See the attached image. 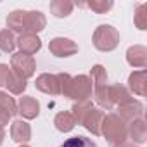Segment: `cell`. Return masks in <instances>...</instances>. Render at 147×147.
<instances>
[{"mask_svg": "<svg viewBox=\"0 0 147 147\" xmlns=\"http://www.w3.org/2000/svg\"><path fill=\"white\" fill-rule=\"evenodd\" d=\"M5 87H7V90H9L11 94L19 95V94H23V92L26 90L28 83H26V80H23V78H19V76L11 75V78H9V82L5 83Z\"/></svg>", "mask_w": 147, "mask_h": 147, "instance_id": "obj_22", "label": "cell"}, {"mask_svg": "<svg viewBox=\"0 0 147 147\" xmlns=\"http://www.w3.org/2000/svg\"><path fill=\"white\" fill-rule=\"evenodd\" d=\"M11 69L14 71V75L23 78V80H28L35 75V69H36V62L33 59V55H28V54H23V52H18L12 55L11 59Z\"/></svg>", "mask_w": 147, "mask_h": 147, "instance_id": "obj_5", "label": "cell"}, {"mask_svg": "<svg viewBox=\"0 0 147 147\" xmlns=\"http://www.w3.org/2000/svg\"><path fill=\"white\" fill-rule=\"evenodd\" d=\"M109 99L113 102V106H121L125 102H128L130 99H133L130 95V92L123 87V85H109Z\"/></svg>", "mask_w": 147, "mask_h": 147, "instance_id": "obj_17", "label": "cell"}, {"mask_svg": "<svg viewBox=\"0 0 147 147\" xmlns=\"http://www.w3.org/2000/svg\"><path fill=\"white\" fill-rule=\"evenodd\" d=\"M119 147H138V145H135V144H123V145H119Z\"/></svg>", "mask_w": 147, "mask_h": 147, "instance_id": "obj_30", "label": "cell"}, {"mask_svg": "<svg viewBox=\"0 0 147 147\" xmlns=\"http://www.w3.org/2000/svg\"><path fill=\"white\" fill-rule=\"evenodd\" d=\"M128 135L131 137V140L135 144H144L147 140V125L142 119H135L128 125Z\"/></svg>", "mask_w": 147, "mask_h": 147, "instance_id": "obj_15", "label": "cell"}, {"mask_svg": "<svg viewBox=\"0 0 147 147\" xmlns=\"http://www.w3.org/2000/svg\"><path fill=\"white\" fill-rule=\"evenodd\" d=\"M19 147H30V145H24V144H23V145H19Z\"/></svg>", "mask_w": 147, "mask_h": 147, "instance_id": "obj_31", "label": "cell"}, {"mask_svg": "<svg viewBox=\"0 0 147 147\" xmlns=\"http://www.w3.org/2000/svg\"><path fill=\"white\" fill-rule=\"evenodd\" d=\"M0 107H2L4 111H7L11 118L18 113V104H16V100H14L9 94H5V92H0Z\"/></svg>", "mask_w": 147, "mask_h": 147, "instance_id": "obj_23", "label": "cell"}, {"mask_svg": "<svg viewBox=\"0 0 147 147\" xmlns=\"http://www.w3.org/2000/svg\"><path fill=\"white\" fill-rule=\"evenodd\" d=\"M59 83H61V94L67 99H73L76 102L88 100L92 97V80L87 75H78L71 76L67 73L57 75Z\"/></svg>", "mask_w": 147, "mask_h": 147, "instance_id": "obj_1", "label": "cell"}, {"mask_svg": "<svg viewBox=\"0 0 147 147\" xmlns=\"http://www.w3.org/2000/svg\"><path fill=\"white\" fill-rule=\"evenodd\" d=\"M11 67L7 64H0V87H5V83L9 82L11 78Z\"/></svg>", "mask_w": 147, "mask_h": 147, "instance_id": "obj_27", "label": "cell"}, {"mask_svg": "<svg viewBox=\"0 0 147 147\" xmlns=\"http://www.w3.org/2000/svg\"><path fill=\"white\" fill-rule=\"evenodd\" d=\"M128 87L133 94L137 95H145L147 94V71L140 69V71H133L128 76Z\"/></svg>", "mask_w": 147, "mask_h": 147, "instance_id": "obj_12", "label": "cell"}, {"mask_svg": "<svg viewBox=\"0 0 147 147\" xmlns=\"http://www.w3.org/2000/svg\"><path fill=\"white\" fill-rule=\"evenodd\" d=\"M11 137L19 144H26L31 140V126L23 119H16L11 125Z\"/></svg>", "mask_w": 147, "mask_h": 147, "instance_id": "obj_14", "label": "cell"}, {"mask_svg": "<svg viewBox=\"0 0 147 147\" xmlns=\"http://www.w3.org/2000/svg\"><path fill=\"white\" fill-rule=\"evenodd\" d=\"M88 9H92L94 12H97V14H106L109 9H113V2L111 0H90V2H87L85 4Z\"/></svg>", "mask_w": 147, "mask_h": 147, "instance_id": "obj_25", "label": "cell"}, {"mask_svg": "<svg viewBox=\"0 0 147 147\" xmlns=\"http://www.w3.org/2000/svg\"><path fill=\"white\" fill-rule=\"evenodd\" d=\"M90 76H92L90 80L94 82L95 88L107 85V71H106V67H104V66H100V64H95V66L92 67V71H90Z\"/></svg>", "mask_w": 147, "mask_h": 147, "instance_id": "obj_19", "label": "cell"}, {"mask_svg": "<svg viewBox=\"0 0 147 147\" xmlns=\"http://www.w3.org/2000/svg\"><path fill=\"white\" fill-rule=\"evenodd\" d=\"M47 19L40 11H24L23 14V33H38L45 30Z\"/></svg>", "mask_w": 147, "mask_h": 147, "instance_id": "obj_6", "label": "cell"}, {"mask_svg": "<svg viewBox=\"0 0 147 147\" xmlns=\"http://www.w3.org/2000/svg\"><path fill=\"white\" fill-rule=\"evenodd\" d=\"M16 49V36L11 30L0 31V50L2 52H12Z\"/></svg>", "mask_w": 147, "mask_h": 147, "instance_id": "obj_20", "label": "cell"}, {"mask_svg": "<svg viewBox=\"0 0 147 147\" xmlns=\"http://www.w3.org/2000/svg\"><path fill=\"white\" fill-rule=\"evenodd\" d=\"M16 45L21 49L23 54L33 55L42 49V40L35 35V33H21L19 38L16 40Z\"/></svg>", "mask_w": 147, "mask_h": 147, "instance_id": "obj_10", "label": "cell"}, {"mask_svg": "<svg viewBox=\"0 0 147 147\" xmlns=\"http://www.w3.org/2000/svg\"><path fill=\"white\" fill-rule=\"evenodd\" d=\"M126 61L131 67H145L147 66V49L144 45H133L126 50Z\"/></svg>", "mask_w": 147, "mask_h": 147, "instance_id": "obj_13", "label": "cell"}, {"mask_svg": "<svg viewBox=\"0 0 147 147\" xmlns=\"http://www.w3.org/2000/svg\"><path fill=\"white\" fill-rule=\"evenodd\" d=\"M94 47L100 52H111L119 45V31L111 24H100L95 28L92 36Z\"/></svg>", "mask_w": 147, "mask_h": 147, "instance_id": "obj_4", "label": "cell"}, {"mask_svg": "<svg viewBox=\"0 0 147 147\" xmlns=\"http://www.w3.org/2000/svg\"><path fill=\"white\" fill-rule=\"evenodd\" d=\"M61 147H97V144L85 135H76V137L67 138Z\"/></svg>", "mask_w": 147, "mask_h": 147, "instance_id": "obj_21", "label": "cell"}, {"mask_svg": "<svg viewBox=\"0 0 147 147\" xmlns=\"http://www.w3.org/2000/svg\"><path fill=\"white\" fill-rule=\"evenodd\" d=\"M49 49L55 57H69V55L78 52V45L75 42L69 38H62V36L52 38L49 43Z\"/></svg>", "mask_w": 147, "mask_h": 147, "instance_id": "obj_8", "label": "cell"}, {"mask_svg": "<svg viewBox=\"0 0 147 147\" xmlns=\"http://www.w3.org/2000/svg\"><path fill=\"white\" fill-rule=\"evenodd\" d=\"M73 2L69 0H54L50 2V12L55 16V18H67L73 11Z\"/></svg>", "mask_w": 147, "mask_h": 147, "instance_id": "obj_18", "label": "cell"}, {"mask_svg": "<svg viewBox=\"0 0 147 147\" xmlns=\"http://www.w3.org/2000/svg\"><path fill=\"white\" fill-rule=\"evenodd\" d=\"M23 14H24V11H14L7 16V26L12 31L23 33Z\"/></svg>", "mask_w": 147, "mask_h": 147, "instance_id": "obj_24", "label": "cell"}, {"mask_svg": "<svg viewBox=\"0 0 147 147\" xmlns=\"http://www.w3.org/2000/svg\"><path fill=\"white\" fill-rule=\"evenodd\" d=\"M9 119H11V116H9V113L7 111H4L2 107H0V126H5V125H9Z\"/></svg>", "mask_w": 147, "mask_h": 147, "instance_id": "obj_28", "label": "cell"}, {"mask_svg": "<svg viewBox=\"0 0 147 147\" xmlns=\"http://www.w3.org/2000/svg\"><path fill=\"white\" fill-rule=\"evenodd\" d=\"M36 90L47 94V95H59L61 94V83L57 75H50V73H43L35 82Z\"/></svg>", "mask_w": 147, "mask_h": 147, "instance_id": "obj_9", "label": "cell"}, {"mask_svg": "<svg viewBox=\"0 0 147 147\" xmlns=\"http://www.w3.org/2000/svg\"><path fill=\"white\" fill-rule=\"evenodd\" d=\"M71 114L75 118V121L82 126H85L92 135H100V126H102V119H104V113L97 107L92 106L90 100H83V102H76L71 107Z\"/></svg>", "mask_w": 147, "mask_h": 147, "instance_id": "obj_2", "label": "cell"}, {"mask_svg": "<svg viewBox=\"0 0 147 147\" xmlns=\"http://www.w3.org/2000/svg\"><path fill=\"white\" fill-rule=\"evenodd\" d=\"M4 138H5V130L0 126V145H2V142H4Z\"/></svg>", "mask_w": 147, "mask_h": 147, "instance_id": "obj_29", "label": "cell"}, {"mask_svg": "<svg viewBox=\"0 0 147 147\" xmlns=\"http://www.w3.org/2000/svg\"><path fill=\"white\" fill-rule=\"evenodd\" d=\"M18 113L24 118V119H35L38 114H40V104L36 99L26 95V97H21L19 102H18Z\"/></svg>", "mask_w": 147, "mask_h": 147, "instance_id": "obj_11", "label": "cell"}, {"mask_svg": "<svg viewBox=\"0 0 147 147\" xmlns=\"http://www.w3.org/2000/svg\"><path fill=\"white\" fill-rule=\"evenodd\" d=\"M144 18H145V4H140V5H137V9H135V24H137L138 30H145V21H144Z\"/></svg>", "mask_w": 147, "mask_h": 147, "instance_id": "obj_26", "label": "cell"}, {"mask_svg": "<svg viewBox=\"0 0 147 147\" xmlns=\"http://www.w3.org/2000/svg\"><path fill=\"white\" fill-rule=\"evenodd\" d=\"M100 135H104V138L111 147H119L128 138V125L116 113H109L102 119Z\"/></svg>", "mask_w": 147, "mask_h": 147, "instance_id": "obj_3", "label": "cell"}, {"mask_svg": "<svg viewBox=\"0 0 147 147\" xmlns=\"http://www.w3.org/2000/svg\"><path fill=\"white\" fill-rule=\"evenodd\" d=\"M54 125H55V128H57L59 131L67 133V131H71L73 128H75L76 121H75V118H73V114H71L69 111H61V113L55 114Z\"/></svg>", "mask_w": 147, "mask_h": 147, "instance_id": "obj_16", "label": "cell"}, {"mask_svg": "<svg viewBox=\"0 0 147 147\" xmlns=\"http://www.w3.org/2000/svg\"><path fill=\"white\" fill-rule=\"evenodd\" d=\"M118 116L126 123H131L135 119H142L144 118V106L142 102L135 100V99H130L128 102L118 106Z\"/></svg>", "mask_w": 147, "mask_h": 147, "instance_id": "obj_7", "label": "cell"}]
</instances>
